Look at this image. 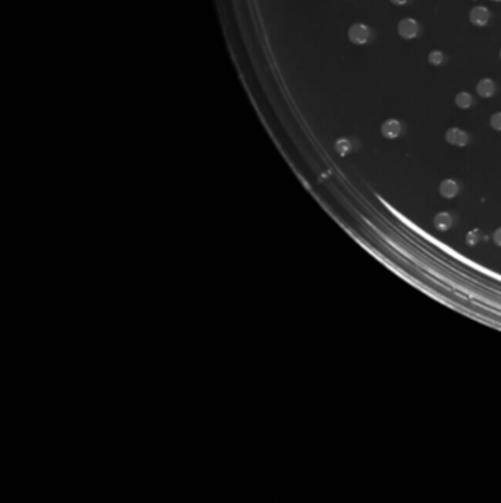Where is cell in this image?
<instances>
[{
  "mask_svg": "<svg viewBox=\"0 0 501 503\" xmlns=\"http://www.w3.org/2000/svg\"><path fill=\"white\" fill-rule=\"evenodd\" d=\"M489 124H491V127H492L494 130L501 131V112H497V113H494V115L491 116Z\"/></svg>",
  "mask_w": 501,
  "mask_h": 503,
  "instance_id": "obj_13",
  "label": "cell"
},
{
  "mask_svg": "<svg viewBox=\"0 0 501 503\" xmlns=\"http://www.w3.org/2000/svg\"><path fill=\"white\" fill-rule=\"evenodd\" d=\"M454 102H456V105L459 106L460 109H469L474 103V99L467 91H460L454 99Z\"/></svg>",
  "mask_w": 501,
  "mask_h": 503,
  "instance_id": "obj_9",
  "label": "cell"
},
{
  "mask_svg": "<svg viewBox=\"0 0 501 503\" xmlns=\"http://www.w3.org/2000/svg\"><path fill=\"white\" fill-rule=\"evenodd\" d=\"M446 140L451 146L464 147L469 143V136L464 131H461L460 128H450L446 133Z\"/></svg>",
  "mask_w": 501,
  "mask_h": 503,
  "instance_id": "obj_3",
  "label": "cell"
},
{
  "mask_svg": "<svg viewBox=\"0 0 501 503\" xmlns=\"http://www.w3.org/2000/svg\"><path fill=\"white\" fill-rule=\"evenodd\" d=\"M492 2H500V0H492Z\"/></svg>",
  "mask_w": 501,
  "mask_h": 503,
  "instance_id": "obj_16",
  "label": "cell"
},
{
  "mask_svg": "<svg viewBox=\"0 0 501 503\" xmlns=\"http://www.w3.org/2000/svg\"><path fill=\"white\" fill-rule=\"evenodd\" d=\"M460 187L457 182L454 180H444V181L440 184V193L443 197L446 199H453L456 196L459 195Z\"/></svg>",
  "mask_w": 501,
  "mask_h": 503,
  "instance_id": "obj_6",
  "label": "cell"
},
{
  "mask_svg": "<svg viewBox=\"0 0 501 503\" xmlns=\"http://www.w3.org/2000/svg\"><path fill=\"white\" fill-rule=\"evenodd\" d=\"M398 34L406 39V40H410V39H415L418 36L419 33V25L418 22L413 19V18H404L398 22Z\"/></svg>",
  "mask_w": 501,
  "mask_h": 503,
  "instance_id": "obj_2",
  "label": "cell"
},
{
  "mask_svg": "<svg viewBox=\"0 0 501 503\" xmlns=\"http://www.w3.org/2000/svg\"><path fill=\"white\" fill-rule=\"evenodd\" d=\"M443 60H444V55H443L440 50H433V52H431V53L428 55V62H429L431 65H441Z\"/></svg>",
  "mask_w": 501,
  "mask_h": 503,
  "instance_id": "obj_11",
  "label": "cell"
},
{
  "mask_svg": "<svg viewBox=\"0 0 501 503\" xmlns=\"http://www.w3.org/2000/svg\"><path fill=\"white\" fill-rule=\"evenodd\" d=\"M402 130H403V127L400 124V121H397V119H387L381 127L382 136L388 140L397 139L402 134Z\"/></svg>",
  "mask_w": 501,
  "mask_h": 503,
  "instance_id": "obj_4",
  "label": "cell"
},
{
  "mask_svg": "<svg viewBox=\"0 0 501 503\" xmlns=\"http://www.w3.org/2000/svg\"><path fill=\"white\" fill-rule=\"evenodd\" d=\"M492 240H494L495 246L501 247V228H497V230L494 231V234H492Z\"/></svg>",
  "mask_w": 501,
  "mask_h": 503,
  "instance_id": "obj_14",
  "label": "cell"
},
{
  "mask_svg": "<svg viewBox=\"0 0 501 503\" xmlns=\"http://www.w3.org/2000/svg\"><path fill=\"white\" fill-rule=\"evenodd\" d=\"M433 225L440 231H447L453 225V216H451V213H448V212H440V213H437L435 218H433Z\"/></svg>",
  "mask_w": 501,
  "mask_h": 503,
  "instance_id": "obj_8",
  "label": "cell"
},
{
  "mask_svg": "<svg viewBox=\"0 0 501 503\" xmlns=\"http://www.w3.org/2000/svg\"><path fill=\"white\" fill-rule=\"evenodd\" d=\"M471 22L476 25V27H484L487 25L489 21V11L485 6H475L474 9L471 11Z\"/></svg>",
  "mask_w": 501,
  "mask_h": 503,
  "instance_id": "obj_5",
  "label": "cell"
},
{
  "mask_svg": "<svg viewBox=\"0 0 501 503\" xmlns=\"http://www.w3.org/2000/svg\"><path fill=\"white\" fill-rule=\"evenodd\" d=\"M335 150L338 152V154H341V156H346L347 153H350V150H351V143H350V140L347 139L337 140V143H335Z\"/></svg>",
  "mask_w": 501,
  "mask_h": 503,
  "instance_id": "obj_10",
  "label": "cell"
},
{
  "mask_svg": "<svg viewBox=\"0 0 501 503\" xmlns=\"http://www.w3.org/2000/svg\"><path fill=\"white\" fill-rule=\"evenodd\" d=\"M500 57H501V50H500Z\"/></svg>",
  "mask_w": 501,
  "mask_h": 503,
  "instance_id": "obj_17",
  "label": "cell"
},
{
  "mask_svg": "<svg viewBox=\"0 0 501 503\" xmlns=\"http://www.w3.org/2000/svg\"><path fill=\"white\" fill-rule=\"evenodd\" d=\"M476 91H478V95L481 98H491L495 93V84H494L492 80H489V78H484V80H481L478 83V85H476Z\"/></svg>",
  "mask_w": 501,
  "mask_h": 503,
  "instance_id": "obj_7",
  "label": "cell"
},
{
  "mask_svg": "<svg viewBox=\"0 0 501 503\" xmlns=\"http://www.w3.org/2000/svg\"><path fill=\"white\" fill-rule=\"evenodd\" d=\"M479 238H481V231L474 230V231H471V233L467 234V237H466V243H467L469 246H475V244L479 241Z\"/></svg>",
  "mask_w": 501,
  "mask_h": 503,
  "instance_id": "obj_12",
  "label": "cell"
},
{
  "mask_svg": "<svg viewBox=\"0 0 501 503\" xmlns=\"http://www.w3.org/2000/svg\"><path fill=\"white\" fill-rule=\"evenodd\" d=\"M369 37H371V31L364 24H354L348 29V40L353 44L357 46L366 44L369 42Z\"/></svg>",
  "mask_w": 501,
  "mask_h": 503,
  "instance_id": "obj_1",
  "label": "cell"
},
{
  "mask_svg": "<svg viewBox=\"0 0 501 503\" xmlns=\"http://www.w3.org/2000/svg\"><path fill=\"white\" fill-rule=\"evenodd\" d=\"M391 3H394V5H397V6H402V5H406V3H407V0H391Z\"/></svg>",
  "mask_w": 501,
  "mask_h": 503,
  "instance_id": "obj_15",
  "label": "cell"
}]
</instances>
